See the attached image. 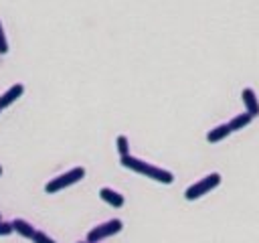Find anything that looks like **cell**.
Wrapping results in <instances>:
<instances>
[{
	"label": "cell",
	"instance_id": "cell-1",
	"mask_svg": "<svg viewBox=\"0 0 259 243\" xmlns=\"http://www.w3.org/2000/svg\"><path fill=\"white\" fill-rule=\"evenodd\" d=\"M119 164H121L123 168L132 170V172H138V174H142V176H146V178H152V180H156V182H162V184H172V182H174V174H172L170 170L160 168V166H154V164H150V162H146V160H140V158H136V156H132V154L121 156V158H119Z\"/></svg>",
	"mask_w": 259,
	"mask_h": 243
},
{
	"label": "cell",
	"instance_id": "cell-2",
	"mask_svg": "<svg viewBox=\"0 0 259 243\" xmlns=\"http://www.w3.org/2000/svg\"><path fill=\"white\" fill-rule=\"evenodd\" d=\"M81 178H85V168H83V166H75V168H71V170H67V172H63V174L51 178V180L45 184V190H47L49 194H55V192H59V190H63V188H67V186L79 182Z\"/></svg>",
	"mask_w": 259,
	"mask_h": 243
},
{
	"label": "cell",
	"instance_id": "cell-3",
	"mask_svg": "<svg viewBox=\"0 0 259 243\" xmlns=\"http://www.w3.org/2000/svg\"><path fill=\"white\" fill-rule=\"evenodd\" d=\"M219 184H221V174H219V172H210V174H206L204 178H200V180H196L194 184H190V186L184 190V198H186V200H196V198L204 196L206 192H210L212 188H217Z\"/></svg>",
	"mask_w": 259,
	"mask_h": 243
},
{
	"label": "cell",
	"instance_id": "cell-4",
	"mask_svg": "<svg viewBox=\"0 0 259 243\" xmlns=\"http://www.w3.org/2000/svg\"><path fill=\"white\" fill-rule=\"evenodd\" d=\"M121 229H123V223H121L119 219H109V221H105V223L93 227V229L87 233V241H89V243H99V241H103V239H107V237L117 235Z\"/></svg>",
	"mask_w": 259,
	"mask_h": 243
},
{
	"label": "cell",
	"instance_id": "cell-5",
	"mask_svg": "<svg viewBox=\"0 0 259 243\" xmlns=\"http://www.w3.org/2000/svg\"><path fill=\"white\" fill-rule=\"evenodd\" d=\"M241 97H243V103H245V111L251 117H257L259 115V97H257V93L251 87H245L241 91Z\"/></svg>",
	"mask_w": 259,
	"mask_h": 243
},
{
	"label": "cell",
	"instance_id": "cell-6",
	"mask_svg": "<svg viewBox=\"0 0 259 243\" xmlns=\"http://www.w3.org/2000/svg\"><path fill=\"white\" fill-rule=\"evenodd\" d=\"M99 198H101L103 202H107L109 207H113V209H121V207H123V202H125L123 194H119L117 190L107 188V186L99 188Z\"/></svg>",
	"mask_w": 259,
	"mask_h": 243
},
{
	"label": "cell",
	"instance_id": "cell-7",
	"mask_svg": "<svg viewBox=\"0 0 259 243\" xmlns=\"http://www.w3.org/2000/svg\"><path fill=\"white\" fill-rule=\"evenodd\" d=\"M24 93V87L20 85V83H14L10 89H6L2 95H0V109H4V107H8V105H12L20 95Z\"/></svg>",
	"mask_w": 259,
	"mask_h": 243
},
{
	"label": "cell",
	"instance_id": "cell-8",
	"mask_svg": "<svg viewBox=\"0 0 259 243\" xmlns=\"http://www.w3.org/2000/svg\"><path fill=\"white\" fill-rule=\"evenodd\" d=\"M12 227H14V233H18L24 239H32V235L36 233V229L28 221H24V219H14L12 221Z\"/></svg>",
	"mask_w": 259,
	"mask_h": 243
},
{
	"label": "cell",
	"instance_id": "cell-9",
	"mask_svg": "<svg viewBox=\"0 0 259 243\" xmlns=\"http://www.w3.org/2000/svg\"><path fill=\"white\" fill-rule=\"evenodd\" d=\"M229 134H231V128H229V124H221V126H217V128L208 130V134H206V140H208L210 144H217V142L225 140Z\"/></svg>",
	"mask_w": 259,
	"mask_h": 243
},
{
	"label": "cell",
	"instance_id": "cell-10",
	"mask_svg": "<svg viewBox=\"0 0 259 243\" xmlns=\"http://www.w3.org/2000/svg\"><path fill=\"white\" fill-rule=\"evenodd\" d=\"M251 115L245 111V113H239V115H235L231 122H229V128H231V132H237V130H243L245 126H249L251 124Z\"/></svg>",
	"mask_w": 259,
	"mask_h": 243
},
{
	"label": "cell",
	"instance_id": "cell-11",
	"mask_svg": "<svg viewBox=\"0 0 259 243\" xmlns=\"http://www.w3.org/2000/svg\"><path fill=\"white\" fill-rule=\"evenodd\" d=\"M115 146H117V152H119V158L121 156H127L130 154V142H127V138L121 134V136H117V140H115Z\"/></svg>",
	"mask_w": 259,
	"mask_h": 243
},
{
	"label": "cell",
	"instance_id": "cell-12",
	"mask_svg": "<svg viewBox=\"0 0 259 243\" xmlns=\"http://www.w3.org/2000/svg\"><path fill=\"white\" fill-rule=\"evenodd\" d=\"M32 243H57L53 237H49L47 233H42V231H36L34 235H32Z\"/></svg>",
	"mask_w": 259,
	"mask_h": 243
},
{
	"label": "cell",
	"instance_id": "cell-13",
	"mask_svg": "<svg viewBox=\"0 0 259 243\" xmlns=\"http://www.w3.org/2000/svg\"><path fill=\"white\" fill-rule=\"evenodd\" d=\"M10 233H14L12 221H2V219H0V237H4V235H10Z\"/></svg>",
	"mask_w": 259,
	"mask_h": 243
},
{
	"label": "cell",
	"instance_id": "cell-14",
	"mask_svg": "<svg viewBox=\"0 0 259 243\" xmlns=\"http://www.w3.org/2000/svg\"><path fill=\"white\" fill-rule=\"evenodd\" d=\"M6 53H8V40H6V34H4L2 22H0V55H6Z\"/></svg>",
	"mask_w": 259,
	"mask_h": 243
},
{
	"label": "cell",
	"instance_id": "cell-15",
	"mask_svg": "<svg viewBox=\"0 0 259 243\" xmlns=\"http://www.w3.org/2000/svg\"><path fill=\"white\" fill-rule=\"evenodd\" d=\"M79 243H89V241H79Z\"/></svg>",
	"mask_w": 259,
	"mask_h": 243
},
{
	"label": "cell",
	"instance_id": "cell-16",
	"mask_svg": "<svg viewBox=\"0 0 259 243\" xmlns=\"http://www.w3.org/2000/svg\"><path fill=\"white\" fill-rule=\"evenodd\" d=\"M0 174H2V166H0Z\"/></svg>",
	"mask_w": 259,
	"mask_h": 243
},
{
	"label": "cell",
	"instance_id": "cell-17",
	"mask_svg": "<svg viewBox=\"0 0 259 243\" xmlns=\"http://www.w3.org/2000/svg\"><path fill=\"white\" fill-rule=\"evenodd\" d=\"M0 111H2V109H0Z\"/></svg>",
	"mask_w": 259,
	"mask_h": 243
}]
</instances>
